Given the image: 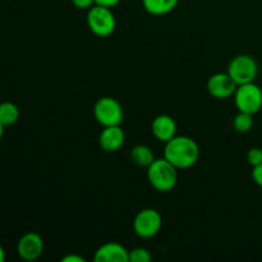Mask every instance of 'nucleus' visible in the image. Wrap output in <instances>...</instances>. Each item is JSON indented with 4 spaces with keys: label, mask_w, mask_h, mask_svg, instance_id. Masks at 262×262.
Segmentation results:
<instances>
[{
    "label": "nucleus",
    "mask_w": 262,
    "mask_h": 262,
    "mask_svg": "<svg viewBox=\"0 0 262 262\" xmlns=\"http://www.w3.org/2000/svg\"><path fill=\"white\" fill-rule=\"evenodd\" d=\"M164 158L177 169H188L197 163L200 147L196 141L187 136H176L165 143Z\"/></svg>",
    "instance_id": "1"
},
{
    "label": "nucleus",
    "mask_w": 262,
    "mask_h": 262,
    "mask_svg": "<svg viewBox=\"0 0 262 262\" xmlns=\"http://www.w3.org/2000/svg\"><path fill=\"white\" fill-rule=\"evenodd\" d=\"M148 183L159 192H169L177 186L178 169L165 158L155 159L147 168Z\"/></svg>",
    "instance_id": "2"
},
{
    "label": "nucleus",
    "mask_w": 262,
    "mask_h": 262,
    "mask_svg": "<svg viewBox=\"0 0 262 262\" xmlns=\"http://www.w3.org/2000/svg\"><path fill=\"white\" fill-rule=\"evenodd\" d=\"M87 26L94 35L99 37H107L117 27V19L112 8L95 4L87 12Z\"/></svg>",
    "instance_id": "3"
},
{
    "label": "nucleus",
    "mask_w": 262,
    "mask_h": 262,
    "mask_svg": "<svg viewBox=\"0 0 262 262\" xmlns=\"http://www.w3.org/2000/svg\"><path fill=\"white\" fill-rule=\"evenodd\" d=\"M233 96L238 112L255 115L262 109V90L255 82L239 84Z\"/></svg>",
    "instance_id": "4"
},
{
    "label": "nucleus",
    "mask_w": 262,
    "mask_h": 262,
    "mask_svg": "<svg viewBox=\"0 0 262 262\" xmlns=\"http://www.w3.org/2000/svg\"><path fill=\"white\" fill-rule=\"evenodd\" d=\"M95 119L102 127L120 125L124 118V112L117 99L110 96L100 97L94 106Z\"/></svg>",
    "instance_id": "5"
},
{
    "label": "nucleus",
    "mask_w": 262,
    "mask_h": 262,
    "mask_svg": "<svg viewBox=\"0 0 262 262\" xmlns=\"http://www.w3.org/2000/svg\"><path fill=\"white\" fill-rule=\"evenodd\" d=\"M258 73V66L255 58L247 54H241L234 56L228 66V74L232 77L233 81L239 84L255 82Z\"/></svg>",
    "instance_id": "6"
},
{
    "label": "nucleus",
    "mask_w": 262,
    "mask_h": 262,
    "mask_svg": "<svg viewBox=\"0 0 262 262\" xmlns=\"http://www.w3.org/2000/svg\"><path fill=\"white\" fill-rule=\"evenodd\" d=\"M163 219L155 209H143L133 220V230L140 238H152L160 232Z\"/></svg>",
    "instance_id": "7"
},
{
    "label": "nucleus",
    "mask_w": 262,
    "mask_h": 262,
    "mask_svg": "<svg viewBox=\"0 0 262 262\" xmlns=\"http://www.w3.org/2000/svg\"><path fill=\"white\" fill-rule=\"evenodd\" d=\"M17 252L25 261L37 260L43 252V241L41 235L35 232L23 234L17 243Z\"/></svg>",
    "instance_id": "8"
},
{
    "label": "nucleus",
    "mask_w": 262,
    "mask_h": 262,
    "mask_svg": "<svg viewBox=\"0 0 262 262\" xmlns=\"http://www.w3.org/2000/svg\"><path fill=\"white\" fill-rule=\"evenodd\" d=\"M238 84L227 73H215L207 81V91L212 97L217 100H224L233 96Z\"/></svg>",
    "instance_id": "9"
},
{
    "label": "nucleus",
    "mask_w": 262,
    "mask_h": 262,
    "mask_svg": "<svg viewBox=\"0 0 262 262\" xmlns=\"http://www.w3.org/2000/svg\"><path fill=\"white\" fill-rule=\"evenodd\" d=\"M125 135L120 125L104 127L99 136V145L106 152H115L124 145Z\"/></svg>",
    "instance_id": "10"
},
{
    "label": "nucleus",
    "mask_w": 262,
    "mask_h": 262,
    "mask_svg": "<svg viewBox=\"0 0 262 262\" xmlns=\"http://www.w3.org/2000/svg\"><path fill=\"white\" fill-rule=\"evenodd\" d=\"M129 251L124 246L109 242L99 247L95 252V262H128Z\"/></svg>",
    "instance_id": "11"
},
{
    "label": "nucleus",
    "mask_w": 262,
    "mask_h": 262,
    "mask_svg": "<svg viewBox=\"0 0 262 262\" xmlns=\"http://www.w3.org/2000/svg\"><path fill=\"white\" fill-rule=\"evenodd\" d=\"M151 132L161 142H168L177 136V123L170 115L161 114L158 115L152 120Z\"/></svg>",
    "instance_id": "12"
},
{
    "label": "nucleus",
    "mask_w": 262,
    "mask_h": 262,
    "mask_svg": "<svg viewBox=\"0 0 262 262\" xmlns=\"http://www.w3.org/2000/svg\"><path fill=\"white\" fill-rule=\"evenodd\" d=\"M179 0H142V5L147 13L152 15H164L173 12Z\"/></svg>",
    "instance_id": "13"
},
{
    "label": "nucleus",
    "mask_w": 262,
    "mask_h": 262,
    "mask_svg": "<svg viewBox=\"0 0 262 262\" xmlns=\"http://www.w3.org/2000/svg\"><path fill=\"white\" fill-rule=\"evenodd\" d=\"M130 159H132L136 165L143 166V168L147 169L152 164V161L155 160V156H154L152 150L148 146L137 145L130 151Z\"/></svg>",
    "instance_id": "14"
},
{
    "label": "nucleus",
    "mask_w": 262,
    "mask_h": 262,
    "mask_svg": "<svg viewBox=\"0 0 262 262\" xmlns=\"http://www.w3.org/2000/svg\"><path fill=\"white\" fill-rule=\"evenodd\" d=\"M19 119V109L12 101L0 102V123L4 127L15 124Z\"/></svg>",
    "instance_id": "15"
},
{
    "label": "nucleus",
    "mask_w": 262,
    "mask_h": 262,
    "mask_svg": "<svg viewBox=\"0 0 262 262\" xmlns=\"http://www.w3.org/2000/svg\"><path fill=\"white\" fill-rule=\"evenodd\" d=\"M253 127V115L248 113L238 112V114L233 118V128L238 133H247Z\"/></svg>",
    "instance_id": "16"
},
{
    "label": "nucleus",
    "mask_w": 262,
    "mask_h": 262,
    "mask_svg": "<svg viewBox=\"0 0 262 262\" xmlns=\"http://www.w3.org/2000/svg\"><path fill=\"white\" fill-rule=\"evenodd\" d=\"M152 260L150 251L143 247H136L128 253V262H150Z\"/></svg>",
    "instance_id": "17"
},
{
    "label": "nucleus",
    "mask_w": 262,
    "mask_h": 262,
    "mask_svg": "<svg viewBox=\"0 0 262 262\" xmlns=\"http://www.w3.org/2000/svg\"><path fill=\"white\" fill-rule=\"evenodd\" d=\"M247 161L250 165L257 166L262 164V148L252 147L247 152Z\"/></svg>",
    "instance_id": "18"
},
{
    "label": "nucleus",
    "mask_w": 262,
    "mask_h": 262,
    "mask_svg": "<svg viewBox=\"0 0 262 262\" xmlns=\"http://www.w3.org/2000/svg\"><path fill=\"white\" fill-rule=\"evenodd\" d=\"M252 179L258 187L262 188V164L257 166H253V170H252Z\"/></svg>",
    "instance_id": "19"
},
{
    "label": "nucleus",
    "mask_w": 262,
    "mask_h": 262,
    "mask_svg": "<svg viewBox=\"0 0 262 262\" xmlns=\"http://www.w3.org/2000/svg\"><path fill=\"white\" fill-rule=\"evenodd\" d=\"M72 3H73L74 7L78 8V9H87V10L95 5V0H72Z\"/></svg>",
    "instance_id": "20"
},
{
    "label": "nucleus",
    "mask_w": 262,
    "mask_h": 262,
    "mask_svg": "<svg viewBox=\"0 0 262 262\" xmlns=\"http://www.w3.org/2000/svg\"><path fill=\"white\" fill-rule=\"evenodd\" d=\"M122 0H95V4L97 5H102V7H107V8H113L115 5H118Z\"/></svg>",
    "instance_id": "21"
},
{
    "label": "nucleus",
    "mask_w": 262,
    "mask_h": 262,
    "mask_svg": "<svg viewBox=\"0 0 262 262\" xmlns=\"http://www.w3.org/2000/svg\"><path fill=\"white\" fill-rule=\"evenodd\" d=\"M61 261L63 262H84L86 260H84V258L79 255H68V256H66V257L61 258Z\"/></svg>",
    "instance_id": "22"
},
{
    "label": "nucleus",
    "mask_w": 262,
    "mask_h": 262,
    "mask_svg": "<svg viewBox=\"0 0 262 262\" xmlns=\"http://www.w3.org/2000/svg\"><path fill=\"white\" fill-rule=\"evenodd\" d=\"M4 260H5V251L4 248L0 246V262H4Z\"/></svg>",
    "instance_id": "23"
},
{
    "label": "nucleus",
    "mask_w": 262,
    "mask_h": 262,
    "mask_svg": "<svg viewBox=\"0 0 262 262\" xmlns=\"http://www.w3.org/2000/svg\"><path fill=\"white\" fill-rule=\"evenodd\" d=\"M4 125L2 124V123H0V140H2L3 138V136H4Z\"/></svg>",
    "instance_id": "24"
}]
</instances>
